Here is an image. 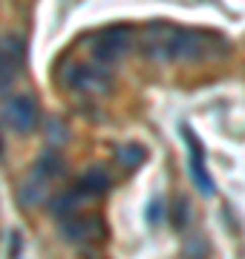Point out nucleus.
<instances>
[{"instance_id":"obj_1","label":"nucleus","mask_w":245,"mask_h":259,"mask_svg":"<svg viewBox=\"0 0 245 259\" xmlns=\"http://www.w3.org/2000/svg\"><path fill=\"white\" fill-rule=\"evenodd\" d=\"M228 49V44L214 32L202 29H176L168 23L147 26L142 35V52L159 64H202Z\"/></svg>"},{"instance_id":"obj_2","label":"nucleus","mask_w":245,"mask_h":259,"mask_svg":"<svg viewBox=\"0 0 245 259\" xmlns=\"http://www.w3.org/2000/svg\"><path fill=\"white\" fill-rule=\"evenodd\" d=\"M130 47H133V26H127V23H115V26L101 29V32L90 40L95 64H101V66L118 64V61L130 52Z\"/></svg>"},{"instance_id":"obj_3","label":"nucleus","mask_w":245,"mask_h":259,"mask_svg":"<svg viewBox=\"0 0 245 259\" xmlns=\"http://www.w3.org/2000/svg\"><path fill=\"white\" fill-rule=\"evenodd\" d=\"M61 236L72 245L95 242L104 236V222L95 213H69V216L61 219Z\"/></svg>"},{"instance_id":"obj_4","label":"nucleus","mask_w":245,"mask_h":259,"mask_svg":"<svg viewBox=\"0 0 245 259\" xmlns=\"http://www.w3.org/2000/svg\"><path fill=\"white\" fill-rule=\"evenodd\" d=\"M3 124L20 136H26L38 127V104L32 95H15L3 107Z\"/></svg>"},{"instance_id":"obj_5","label":"nucleus","mask_w":245,"mask_h":259,"mask_svg":"<svg viewBox=\"0 0 245 259\" xmlns=\"http://www.w3.org/2000/svg\"><path fill=\"white\" fill-rule=\"evenodd\" d=\"M66 83L78 93H107L113 81H110V72H104L101 66L72 64L66 69Z\"/></svg>"},{"instance_id":"obj_6","label":"nucleus","mask_w":245,"mask_h":259,"mask_svg":"<svg viewBox=\"0 0 245 259\" xmlns=\"http://www.w3.org/2000/svg\"><path fill=\"white\" fill-rule=\"evenodd\" d=\"M182 136H185V144H188V164H190V179L193 185L202 190L205 196H214V179L208 176V167H205V150L199 144V139L193 136L190 127H182Z\"/></svg>"},{"instance_id":"obj_7","label":"nucleus","mask_w":245,"mask_h":259,"mask_svg":"<svg viewBox=\"0 0 245 259\" xmlns=\"http://www.w3.org/2000/svg\"><path fill=\"white\" fill-rule=\"evenodd\" d=\"M23 61V47L15 37H3L0 40V93H6L15 81V75Z\"/></svg>"},{"instance_id":"obj_8","label":"nucleus","mask_w":245,"mask_h":259,"mask_svg":"<svg viewBox=\"0 0 245 259\" xmlns=\"http://www.w3.org/2000/svg\"><path fill=\"white\" fill-rule=\"evenodd\" d=\"M61 170H64V158L58 156L55 150H47V153L38 158V164H35V173H32V182H29L26 190H23V202H26L29 196H32V190H44L49 179H55Z\"/></svg>"},{"instance_id":"obj_9","label":"nucleus","mask_w":245,"mask_h":259,"mask_svg":"<svg viewBox=\"0 0 245 259\" xmlns=\"http://www.w3.org/2000/svg\"><path fill=\"white\" fill-rule=\"evenodd\" d=\"M75 187L81 196H104L110 190V176L104 173L101 167H93V170H87L84 176L78 179Z\"/></svg>"},{"instance_id":"obj_10","label":"nucleus","mask_w":245,"mask_h":259,"mask_svg":"<svg viewBox=\"0 0 245 259\" xmlns=\"http://www.w3.org/2000/svg\"><path fill=\"white\" fill-rule=\"evenodd\" d=\"M81 199H84V196L78 193V187L66 190V193H58L55 199H52V213H55L58 219H64V216H69V213H75V210H78Z\"/></svg>"},{"instance_id":"obj_11","label":"nucleus","mask_w":245,"mask_h":259,"mask_svg":"<svg viewBox=\"0 0 245 259\" xmlns=\"http://www.w3.org/2000/svg\"><path fill=\"white\" fill-rule=\"evenodd\" d=\"M115 158L121 161L127 170H136L139 164H144V158H147V153H144L139 144H124V147H118V153H115Z\"/></svg>"},{"instance_id":"obj_12","label":"nucleus","mask_w":245,"mask_h":259,"mask_svg":"<svg viewBox=\"0 0 245 259\" xmlns=\"http://www.w3.org/2000/svg\"><path fill=\"white\" fill-rule=\"evenodd\" d=\"M188 213H190L188 199H176V207H173V225H176L179 231L188 228Z\"/></svg>"},{"instance_id":"obj_13","label":"nucleus","mask_w":245,"mask_h":259,"mask_svg":"<svg viewBox=\"0 0 245 259\" xmlns=\"http://www.w3.org/2000/svg\"><path fill=\"white\" fill-rule=\"evenodd\" d=\"M161 219V199H156V202H150V222H159Z\"/></svg>"}]
</instances>
